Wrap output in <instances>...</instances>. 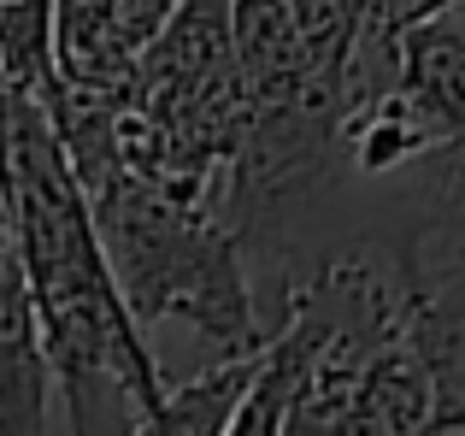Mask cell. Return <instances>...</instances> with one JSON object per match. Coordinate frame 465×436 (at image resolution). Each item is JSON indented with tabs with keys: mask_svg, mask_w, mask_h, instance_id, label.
I'll use <instances>...</instances> for the list:
<instances>
[{
	"mask_svg": "<svg viewBox=\"0 0 465 436\" xmlns=\"http://www.w3.org/2000/svg\"><path fill=\"white\" fill-rule=\"evenodd\" d=\"M460 6V0H360V18H353V71H348V101L353 94H371L389 83L395 54L407 42V30H419L424 18Z\"/></svg>",
	"mask_w": 465,
	"mask_h": 436,
	"instance_id": "obj_6",
	"label": "cell"
},
{
	"mask_svg": "<svg viewBox=\"0 0 465 436\" xmlns=\"http://www.w3.org/2000/svg\"><path fill=\"white\" fill-rule=\"evenodd\" d=\"M54 395H59V378H54V354H47V336H42L30 265L6 242V253H0V431L6 436L47 431Z\"/></svg>",
	"mask_w": 465,
	"mask_h": 436,
	"instance_id": "obj_4",
	"label": "cell"
},
{
	"mask_svg": "<svg viewBox=\"0 0 465 436\" xmlns=\"http://www.w3.org/2000/svg\"><path fill=\"white\" fill-rule=\"evenodd\" d=\"M6 242L30 265L65 431H153L171 383L113 272L65 136L30 89H6Z\"/></svg>",
	"mask_w": 465,
	"mask_h": 436,
	"instance_id": "obj_1",
	"label": "cell"
},
{
	"mask_svg": "<svg viewBox=\"0 0 465 436\" xmlns=\"http://www.w3.org/2000/svg\"><path fill=\"white\" fill-rule=\"evenodd\" d=\"M54 113L65 154L94 201V224L113 253L142 324H189L213 354H253L272 342L260 295L248 277V236L236 224L230 195L183 189L142 172L118 148V113L124 94L54 83L42 94Z\"/></svg>",
	"mask_w": 465,
	"mask_h": 436,
	"instance_id": "obj_2",
	"label": "cell"
},
{
	"mask_svg": "<svg viewBox=\"0 0 465 436\" xmlns=\"http://www.w3.org/2000/svg\"><path fill=\"white\" fill-rule=\"evenodd\" d=\"M407 283V331L436 378L430 431H465V242H389Z\"/></svg>",
	"mask_w": 465,
	"mask_h": 436,
	"instance_id": "obj_3",
	"label": "cell"
},
{
	"mask_svg": "<svg viewBox=\"0 0 465 436\" xmlns=\"http://www.w3.org/2000/svg\"><path fill=\"white\" fill-rule=\"evenodd\" d=\"M0 65L6 89L47 94L59 77V0H0Z\"/></svg>",
	"mask_w": 465,
	"mask_h": 436,
	"instance_id": "obj_7",
	"label": "cell"
},
{
	"mask_svg": "<svg viewBox=\"0 0 465 436\" xmlns=\"http://www.w3.org/2000/svg\"><path fill=\"white\" fill-rule=\"evenodd\" d=\"M260 378V348L253 354H213L194 378L171 383L153 431H194V436H224L236 431V413Z\"/></svg>",
	"mask_w": 465,
	"mask_h": 436,
	"instance_id": "obj_5",
	"label": "cell"
}]
</instances>
